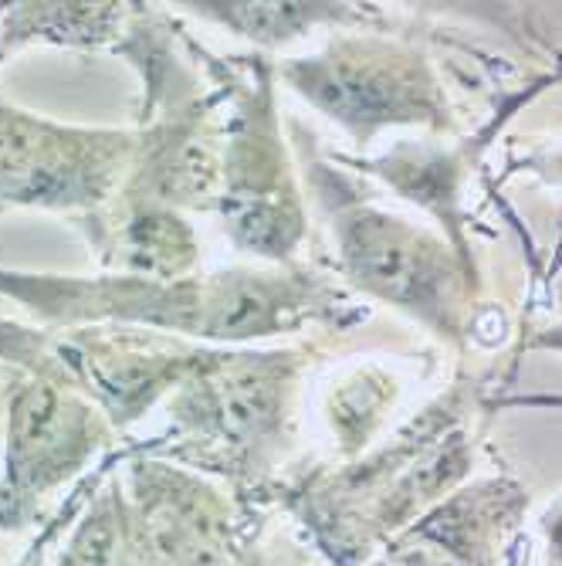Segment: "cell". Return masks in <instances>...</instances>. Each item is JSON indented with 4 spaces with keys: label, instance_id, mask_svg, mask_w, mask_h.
Segmentation results:
<instances>
[{
    "label": "cell",
    "instance_id": "obj_1",
    "mask_svg": "<svg viewBox=\"0 0 562 566\" xmlns=\"http://www.w3.org/2000/svg\"><path fill=\"white\" fill-rule=\"evenodd\" d=\"M363 259V269L373 282L386 285L393 295H424V289L434 282L424 254L417 248L403 244L396 234L386 231H367L363 244L356 251Z\"/></svg>",
    "mask_w": 562,
    "mask_h": 566
}]
</instances>
